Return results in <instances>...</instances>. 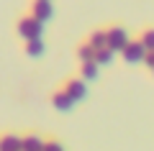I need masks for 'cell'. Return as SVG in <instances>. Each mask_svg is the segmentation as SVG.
Listing matches in <instances>:
<instances>
[{
	"label": "cell",
	"instance_id": "cell-15",
	"mask_svg": "<svg viewBox=\"0 0 154 151\" xmlns=\"http://www.w3.org/2000/svg\"><path fill=\"white\" fill-rule=\"evenodd\" d=\"M44 151H64V146H62L59 141H46V143H44Z\"/></svg>",
	"mask_w": 154,
	"mask_h": 151
},
{
	"label": "cell",
	"instance_id": "cell-12",
	"mask_svg": "<svg viewBox=\"0 0 154 151\" xmlns=\"http://www.w3.org/2000/svg\"><path fill=\"white\" fill-rule=\"evenodd\" d=\"M77 59L80 62H93L95 59V49L90 46V44H82V46L77 49Z\"/></svg>",
	"mask_w": 154,
	"mask_h": 151
},
{
	"label": "cell",
	"instance_id": "cell-16",
	"mask_svg": "<svg viewBox=\"0 0 154 151\" xmlns=\"http://www.w3.org/2000/svg\"><path fill=\"white\" fill-rule=\"evenodd\" d=\"M144 64H146L149 67V69H154V51H152V49H146V54H144Z\"/></svg>",
	"mask_w": 154,
	"mask_h": 151
},
{
	"label": "cell",
	"instance_id": "cell-8",
	"mask_svg": "<svg viewBox=\"0 0 154 151\" xmlns=\"http://www.w3.org/2000/svg\"><path fill=\"white\" fill-rule=\"evenodd\" d=\"M80 72H82V80L85 82H93V80H98V72H100V64L98 62H80Z\"/></svg>",
	"mask_w": 154,
	"mask_h": 151
},
{
	"label": "cell",
	"instance_id": "cell-4",
	"mask_svg": "<svg viewBox=\"0 0 154 151\" xmlns=\"http://www.w3.org/2000/svg\"><path fill=\"white\" fill-rule=\"evenodd\" d=\"M64 90H67V95H69L75 103H82L85 97H88V85H85L82 77H80V80H69Z\"/></svg>",
	"mask_w": 154,
	"mask_h": 151
},
{
	"label": "cell",
	"instance_id": "cell-11",
	"mask_svg": "<svg viewBox=\"0 0 154 151\" xmlns=\"http://www.w3.org/2000/svg\"><path fill=\"white\" fill-rule=\"evenodd\" d=\"M113 56H116V51H113V49H108V46L95 49V62H98V64H110Z\"/></svg>",
	"mask_w": 154,
	"mask_h": 151
},
{
	"label": "cell",
	"instance_id": "cell-5",
	"mask_svg": "<svg viewBox=\"0 0 154 151\" xmlns=\"http://www.w3.org/2000/svg\"><path fill=\"white\" fill-rule=\"evenodd\" d=\"M51 103H54V108L59 110V113H69L72 108H75V100H72L69 95H67V90H59V92H54V97H51Z\"/></svg>",
	"mask_w": 154,
	"mask_h": 151
},
{
	"label": "cell",
	"instance_id": "cell-2",
	"mask_svg": "<svg viewBox=\"0 0 154 151\" xmlns=\"http://www.w3.org/2000/svg\"><path fill=\"white\" fill-rule=\"evenodd\" d=\"M128 41H131V38H128L126 28H121V26H113V28H108V31H105V46L113 49V51H121Z\"/></svg>",
	"mask_w": 154,
	"mask_h": 151
},
{
	"label": "cell",
	"instance_id": "cell-7",
	"mask_svg": "<svg viewBox=\"0 0 154 151\" xmlns=\"http://www.w3.org/2000/svg\"><path fill=\"white\" fill-rule=\"evenodd\" d=\"M51 16H54L51 0H36V3H33V18H38V21H49Z\"/></svg>",
	"mask_w": 154,
	"mask_h": 151
},
{
	"label": "cell",
	"instance_id": "cell-14",
	"mask_svg": "<svg viewBox=\"0 0 154 151\" xmlns=\"http://www.w3.org/2000/svg\"><path fill=\"white\" fill-rule=\"evenodd\" d=\"M141 44H144V49H152L154 51V28H146L141 33Z\"/></svg>",
	"mask_w": 154,
	"mask_h": 151
},
{
	"label": "cell",
	"instance_id": "cell-10",
	"mask_svg": "<svg viewBox=\"0 0 154 151\" xmlns=\"http://www.w3.org/2000/svg\"><path fill=\"white\" fill-rule=\"evenodd\" d=\"M0 151H21V136L5 133L0 138Z\"/></svg>",
	"mask_w": 154,
	"mask_h": 151
},
{
	"label": "cell",
	"instance_id": "cell-6",
	"mask_svg": "<svg viewBox=\"0 0 154 151\" xmlns=\"http://www.w3.org/2000/svg\"><path fill=\"white\" fill-rule=\"evenodd\" d=\"M44 143L46 141L36 133H28V136H21V151H44Z\"/></svg>",
	"mask_w": 154,
	"mask_h": 151
},
{
	"label": "cell",
	"instance_id": "cell-3",
	"mask_svg": "<svg viewBox=\"0 0 154 151\" xmlns=\"http://www.w3.org/2000/svg\"><path fill=\"white\" fill-rule=\"evenodd\" d=\"M121 54H123V59H126L128 64H141L144 54H146V49H144L141 41H128L126 46L121 49Z\"/></svg>",
	"mask_w": 154,
	"mask_h": 151
},
{
	"label": "cell",
	"instance_id": "cell-1",
	"mask_svg": "<svg viewBox=\"0 0 154 151\" xmlns=\"http://www.w3.org/2000/svg\"><path fill=\"white\" fill-rule=\"evenodd\" d=\"M18 36L23 38V41H28V38H41L44 36V21H38V18H21L18 21Z\"/></svg>",
	"mask_w": 154,
	"mask_h": 151
},
{
	"label": "cell",
	"instance_id": "cell-9",
	"mask_svg": "<svg viewBox=\"0 0 154 151\" xmlns=\"http://www.w3.org/2000/svg\"><path fill=\"white\" fill-rule=\"evenodd\" d=\"M44 51H46V46H44V41H41V38H28V41H26V54L31 56V59L44 56Z\"/></svg>",
	"mask_w": 154,
	"mask_h": 151
},
{
	"label": "cell",
	"instance_id": "cell-13",
	"mask_svg": "<svg viewBox=\"0 0 154 151\" xmlns=\"http://www.w3.org/2000/svg\"><path fill=\"white\" fill-rule=\"evenodd\" d=\"M90 46L93 49H100V46H105V31H93L90 33Z\"/></svg>",
	"mask_w": 154,
	"mask_h": 151
}]
</instances>
